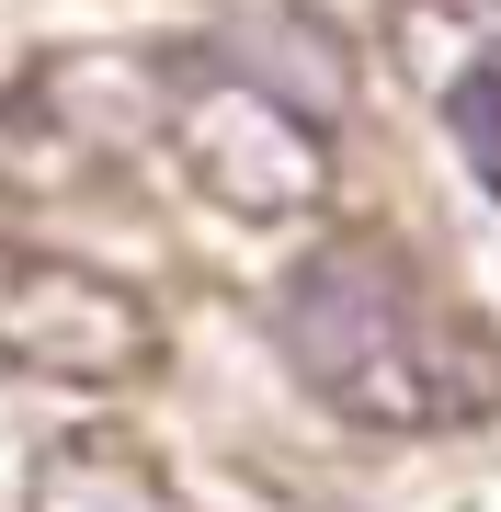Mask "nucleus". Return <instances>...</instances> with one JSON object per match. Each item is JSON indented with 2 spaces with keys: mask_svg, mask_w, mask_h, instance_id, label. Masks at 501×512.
<instances>
[{
  "mask_svg": "<svg viewBox=\"0 0 501 512\" xmlns=\"http://www.w3.org/2000/svg\"><path fill=\"white\" fill-rule=\"evenodd\" d=\"M274 342L353 433H467L501 410V330L467 319L399 239H319L274 285Z\"/></svg>",
  "mask_w": 501,
  "mask_h": 512,
  "instance_id": "f257e3e1",
  "label": "nucleus"
},
{
  "mask_svg": "<svg viewBox=\"0 0 501 512\" xmlns=\"http://www.w3.org/2000/svg\"><path fill=\"white\" fill-rule=\"evenodd\" d=\"M160 137L183 148V183L251 228H285V217L331 205V114H308L297 92L251 80L217 46H183L160 69Z\"/></svg>",
  "mask_w": 501,
  "mask_h": 512,
  "instance_id": "f03ea898",
  "label": "nucleus"
},
{
  "mask_svg": "<svg viewBox=\"0 0 501 512\" xmlns=\"http://www.w3.org/2000/svg\"><path fill=\"white\" fill-rule=\"evenodd\" d=\"M0 365H23L46 387H149L160 376V308L126 274L0 239Z\"/></svg>",
  "mask_w": 501,
  "mask_h": 512,
  "instance_id": "7ed1b4c3",
  "label": "nucleus"
},
{
  "mask_svg": "<svg viewBox=\"0 0 501 512\" xmlns=\"http://www.w3.org/2000/svg\"><path fill=\"white\" fill-rule=\"evenodd\" d=\"M205 46L240 57L251 80H274V92H297L308 114H331V126H342V103H353V57H342V35H331L319 12H285V0H262V12H228Z\"/></svg>",
  "mask_w": 501,
  "mask_h": 512,
  "instance_id": "20e7f679",
  "label": "nucleus"
},
{
  "mask_svg": "<svg viewBox=\"0 0 501 512\" xmlns=\"http://www.w3.org/2000/svg\"><path fill=\"white\" fill-rule=\"evenodd\" d=\"M23 512H183V490L126 433H57L23 478Z\"/></svg>",
  "mask_w": 501,
  "mask_h": 512,
  "instance_id": "39448f33",
  "label": "nucleus"
},
{
  "mask_svg": "<svg viewBox=\"0 0 501 512\" xmlns=\"http://www.w3.org/2000/svg\"><path fill=\"white\" fill-rule=\"evenodd\" d=\"M388 57L410 69V92L445 103L479 57H501V0H399L388 12Z\"/></svg>",
  "mask_w": 501,
  "mask_h": 512,
  "instance_id": "423d86ee",
  "label": "nucleus"
},
{
  "mask_svg": "<svg viewBox=\"0 0 501 512\" xmlns=\"http://www.w3.org/2000/svg\"><path fill=\"white\" fill-rule=\"evenodd\" d=\"M445 126L467 148V171H479V194H501V57H479V69L445 92Z\"/></svg>",
  "mask_w": 501,
  "mask_h": 512,
  "instance_id": "0eeeda50",
  "label": "nucleus"
}]
</instances>
